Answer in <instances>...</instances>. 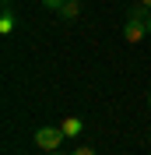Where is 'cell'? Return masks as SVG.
Segmentation results:
<instances>
[{"mask_svg":"<svg viewBox=\"0 0 151 155\" xmlns=\"http://www.w3.org/2000/svg\"><path fill=\"white\" fill-rule=\"evenodd\" d=\"M63 137H67V134H63V127H39V130H35V145H39V148H46V152H56Z\"/></svg>","mask_w":151,"mask_h":155,"instance_id":"6da1fadb","label":"cell"},{"mask_svg":"<svg viewBox=\"0 0 151 155\" xmlns=\"http://www.w3.org/2000/svg\"><path fill=\"white\" fill-rule=\"evenodd\" d=\"M123 35L130 39V42H141L144 35H151V32H148V21H144V18H127V28H123Z\"/></svg>","mask_w":151,"mask_h":155,"instance_id":"7a4b0ae2","label":"cell"},{"mask_svg":"<svg viewBox=\"0 0 151 155\" xmlns=\"http://www.w3.org/2000/svg\"><path fill=\"white\" fill-rule=\"evenodd\" d=\"M56 14H60L63 21H74L77 14H81V0H67V4H63V7L56 11Z\"/></svg>","mask_w":151,"mask_h":155,"instance_id":"3957f363","label":"cell"},{"mask_svg":"<svg viewBox=\"0 0 151 155\" xmlns=\"http://www.w3.org/2000/svg\"><path fill=\"white\" fill-rule=\"evenodd\" d=\"M85 130V120H77V116H70V120H63V134L67 137H77Z\"/></svg>","mask_w":151,"mask_h":155,"instance_id":"277c9868","label":"cell"},{"mask_svg":"<svg viewBox=\"0 0 151 155\" xmlns=\"http://www.w3.org/2000/svg\"><path fill=\"white\" fill-rule=\"evenodd\" d=\"M11 28H14V14L4 11V18H0V32H11Z\"/></svg>","mask_w":151,"mask_h":155,"instance_id":"5b68a950","label":"cell"},{"mask_svg":"<svg viewBox=\"0 0 151 155\" xmlns=\"http://www.w3.org/2000/svg\"><path fill=\"white\" fill-rule=\"evenodd\" d=\"M63 4H67V0H42V7H49V11H60Z\"/></svg>","mask_w":151,"mask_h":155,"instance_id":"8992f818","label":"cell"},{"mask_svg":"<svg viewBox=\"0 0 151 155\" xmlns=\"http://www.w3.org/2000/svg\"><path fill=\"white\" fill-rule=\"evenodd\" d=\"M70 155H95V148H74Z\"/></svg>","mask_w":151,"mask_h":155,"instance_id":"52a82bcc","label":"cell"},{"mask_svg":"<svg viewBox=\"0 0 151 155\" xmlns=\"http://www.w3.org/2000/svg\"><path fill=\"white\" fill-rule=\"evenodd\" d=\"M141 4H144V7H151V0H141Z\"/></svg>","mask_w":151,"mask_h":155,"instance_id":"ba28073f","label":"cell"},{"mask_svg":"<svg viewBox=\"0 0 151 155\" xmlns=\"http://www.w3.org/2000/svg\"><path fill=\"white\" fill-rule=\"evenodd\" d=\"M46 155H63V152H46Z\"/></svg>","mask_w":151,"mask_h":155,"instance_id":"9c48e42d","label":"cell"},{"mask_svg":"<svg viewBox=\"0 0 151 155\" xmlns=\"http://www.w3.org/2000/svg\"><path fill=\"white\" fill-rule=\"evenodd\" d=\"M148 106H151V92H148Z\"/></svg>","mask_w":151,"mask_h":155,"instance_id":"30bf717a","label":"cell"},{"mask_svg":"<svg viewBox=\"0 0 151 155\" xmlns=\"http://www.w3.org/2000/svg\"><path fill=\"white\" fill-rule=\"evenodd\" d=\"M148 32H151V18H148Z\"/></svg>","mask_w":151,"mask_h":155,"instance_id":"8fae6325","label":"cell"},{"mask_svg":"<svg viewBox=\"0 0 151 155\" xmlns=\"http://www.w3.org/2000/svg\"><path fill=\"white\" fill-rule=\"evenodd\" d=\"M148 137H151V134H148Z\"/></svg>","mask_w":151,"mask_h":155,"instance_id":"7c38bea8","label":"cell"}]
</instances>
